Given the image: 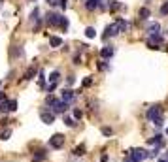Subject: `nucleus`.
Wrapping results in <instances>:
<instances>
[{
  "label": "nucleus",
  "mask_w": 168,
  "mask_h": 162,
  "mask_svg": "<svg viewBox=\"0 0 168 162\" xmlns=\"http://www.w3.org/2000/svg\"><path fill=\"white\" fill-rule=\"evenodd\" d=\"M36 72H38V70H36V66H30V68L25 72V79H32V77L36 75Z\"/></svg>",
  "instance_id": "obj_10"
},
{
  "label": "nucleus",
  "mask_w": 168,
  "mask_h": 162,
  "mask_svg": "<svg viewBox=\"0 0 168 162\" xmlns=\"http://www.w3.org/2000/svg\"><path fill=\"white\" fill-rule=\"evenodd\" d=\"M149 38H151V44H153V41H157V44H162V36L159 34V32H155V34H149Z\"/></svg>",
  "instance_id": "obj_14"
},
{
  "label": "nucleus",
  "mask_w": 168,
  "mask_h": 162,
  "mask_svg": "<svg viewBox=\"0 0 168 162\" xmlns=\"http://www.w3.org/2000/svg\"><path fill=\"white\" fill-rule=\"evenodd\" d=\"M40 119H42L46 124H53V123H55V115L49 113V111H42V113H40Z\"/></svg>",
  "instance_id": "obj_6"
},
{
  "label": "nucleus",
  "mask_w": 168,
  "mask_h": 162,
  "mask_svg": "<svg viewBox=\"0 0 168 162\" xmlns=\"http://www.w3.org/2000/svg\"><path fill=\"white\" fill-rule=\"evenodd\" d=\"M85 9L87 12H93V9H96V8H100L102 6V0H85Z\"/></svg>",
  "instance_id": "obj_4"
},
{
  "label": "nucleus",
  "mask_w": 168,
  "mask_h": 162,
  "mask_svg": "<svg viewBox=\"0 0 168 162\" xmlns=\"http://www.w3.org/2000/svg\"><path fill=\"white\" fill-rule=\"evenodd\" d=\"M43 158H46V155H43V153H42V155H38V157H34V162H40V160H43Z\"/></svg>",
  "instance_id": "obj_26"
},
{
  "label": "nucleus",
  "mask_w": 168,
  "mask_h": 162,
  "mask_svg": "<svg viewBox=\"0 0 168 162\" xmlns=\"http://www.w3.org/2000/svg\"><path fill=\"white\" fill-rule=\"evenodd\" d=\"M159 28H161L159 23H151V25H149V34H155V32H159Z\"/></svg>",
  "instance_id": "obj_19"
},
{
  "label": "nucleus",
  "mask_w": 168,
  "mask_h": 162,
  "mask_svg": "<svg viewBox=\"0 0 168 162\" xmlns=\"http://www.w3.org/2000/svg\"><path fill=\"white\" fill-rule=\"evenodd\" d=\"M145 158H149L145 149H132V151H129V160L127 162H142Z\"/></svg>",
  "instance_id": "obj_2"
},
{
  "label": "nucleus",
  "mask_w": 168,
  "mask_h": 162,
  "mask_svg": "<svg viewBox=\"0 0 168 162\" xmlns=\"http://www.w3.org/2000/svg\"><path fill=\"white\" fill-rule=\"evenodd\" d=\"M102 134H104V136H111V134H114V130L108 128V126H104V128H102Z\"/></svg>",
  "instance_id": "obj_23"
},
{
  "label": "nucleus",
  "mask_w": 168,
  "mask_h": 162,
  "mask_svg": "<svg viewBox=\"0 0 168 162\" xmlns=\"http://www.w3.org/2000/svg\"><path fill=\"white\" fill-rule=\"evenodd\" d=\"M115 25H117L119 32H125V30H127V27H129V25H127V21H125V19H121V17L117 19V23H115Z\"/></svg>",
  "instance_id": "obj_9"
},
{
  "label": "nucleus",
  "mask_w": 168,
  "mask_h": 162,
  "mask_svg": "<svg viewBox=\"0 0 168 162\" xmlns=\"http://www.w3.org/2000/svg\"><path fill=\"white\" fill-rule=\"evenodd\" d=\"M91 85H93V79H91V77L83 79V87H91Z\"/></svg>",
  "instance_id": "obj_25"
},
{
  "label": "nucleus",
  "mask_w": 168,
  "mask_h": 162,
  "mask_svg": "<svg viewBox=\"0 0 168 162\" xmlns=\"http://www.w3.org/2000/svg\"><path fill=\"white\" fill-rule=\"evenodd\" d=\"M108 8L111 9V12H115V9H119V8H121V4L117 2V0H110V2H108Z\"/></svg>",
  "instance_id": "obj_13"
},
{
  "label": "nucleus",
  "mask_w": 168,
  "mask_h": 162,
  "mask_svg": "<svg viewBox=\"0 0 168 162\" xmlns=\"http://www.w3.org/2000/svg\"><path fill=\"white\" fill-rule=\"evenodd\" d=\"M85 36H87V38H95V36H96V30H95L93 27H87V28H85Z\"/></svg>",
  "instance_id": "obj_16"
},
{
  "label": "nucleus",
  "mask_w": 168,
  "mask_h": 162,
  "mask_svg": "<svg viewBox=\"0 0 168 162\" xmlns=\"http://www.w3.org/2000/svg\"><path fill=\"white\" fill-rule=\"evenodd\" d=\"M164 158H166V160H168V153H166V157H164Z\"/></svg>",
  "instance_id": "obj_31"
},
{
  "label": "nucleus",
  "mask_w": 168,
  "mask_h": 162,
  "mask_svg": "<svg viewBox=\"0 0 168 162\" xmlns=\"http://www.w3.org/2000/svg\"><path fill=\"white\" fill-rule=\"evenodd\" d=\"M149 143H151V145H161V143H162V136H161V134H157V136L149 138Z\"/></svg>",
  "instance_id": "obj_12"
},
{
  "label": "nucleus",
  "mask_w": 168,
  "mask_h": 162,
  "mask_svg": "<svg viewBox=\"0 0 168 162\" xmlns=\"http://www.w3.org/2000/svg\"><path fill=\"white\" fill-rule=\"evenodd\" d=\"M49 44H51L53 47H61V45H62V40L57 38V36H51V38H49Z\"/></svg>",
  "instance_id": "obj_11"
},
{
  "label": "nucleus",
  "mask_w": 168,
  "mask_h": 162,
  "mask_svg": "<svg viewBox=\"0 0 168 162\" xmlns=\"http://www.w3.org/2000/svg\"><path fill=\"white\" fill-rule=\"evenodd\" d=\"M159 162H168V160H166V158H161V160H159Z\"/></svg>",
  "instance_id": "obj_30"
},
{
  "label": "nucleus",
  "mask_w": 168,
  "mask_h": 162,
  "mask_svg": "<svg viewBox=\"0 0 168 162\" xmlns=\"http://www.w3.org/2000/svg\"><path fill=\"white\" fill-rule=\"evenodd\" d=\"M62 145H64V136H62V134H53V136L49 138V147L61 149Z\"/></svg>",
  "instance_id": "obj_3"
},
{
  "label": "nucleus",
  "mask_w": 168,
  "mask_h": 162,
  "mask_svg": "<svg viewBox=\"0 0 168 162\" xmlns=\"http://www.w3.org/2000/svg\"><path fill=\"white\" fill-rule=\"evenodd\" d=\"M55 102H57V98H55V96H51V94L46 98V104H47L49 107H53V106H55Z\"/></svg>",
  "instance_id": "obj_20"
},
{
  "label": "nucleus",
  "mask_w": 168,
  "mask_h": 162,
  "mask_svg": "<svg viewBox=\"0 0 168 162\" xmlns=\"http://www.w3.org/2000/svg\"><path fill=\"white\" fill-rule=\"evenodd\" d=\"M147 119L153 123V124H157V126H162V123H164V115H162V107L161 106H151L149 110H147Z\"/></svg>",
  "instance_id": "obj_1"
},
{
  "label": "nucleus",
  "mask_w": 168,
  "mask_h": 162,
  "mask_svg": "<svg viewBox=\"0 0 168 162\" xmlns=\"http://www.w3.org/2000/svg\"><path fill=\"white\" fill-rule=\"evenodd\" d=\"M17 110V100H9L8 102V111H15Z\"/></svg>",
  "instance_id": "obj_18"
},
{
  "label": "nucleus",
  "mask_w": 168,
  "mask_h": 162,
  "mask_svg": "<svg viewBox=\"0 0 168 162\" xmlns=\"http://www.w3.org/2000/svg\"><path fill=\"white\" fill-rule=\"evenodd\" d=\"M166 132H168V130H166Z\"/></svg>",
  "instance_id": "obj_32"
},
{
  "label": "nucleus",
  "mask_w": 168,
  "mask_h": 162,
  "mask_svg": "<svg viewBox=\"0 0 168 162\" xmlns=\"http://www.w3.org/2000/svg\"><path fill=\"white\" fill-rule=\"evenodd\" d=\"M138 15H140V19H147V17H149V9H147V8H140Z\"/></svg>",
  "instance_id": "obj_17"
},
{
  "label": "nucleus",
  "mask_w": 168,
  "mask_h": 162,
  "mask_svg": "<svg viewBox=\"0 0 168 162\" xmlns=\"http://www.w3.org/2000/svg\"><path fill=\"white\" fill-rule=\"evenodd\" d=\"M74 155H85V147H83V145L76 147V149H74Z\"/></svg>",
  "instance_id": "obj_21"
},
{
  "label": "nucleus",
  "mask_w": 168,
  "mask_h": 162,
  "mask_svg": "<svg viewBox=\"0 0 168 162\" xmlns=\"http://www.w3.org/2000/svg\"><path fill=\"white\" fill-rule=\"evenodd\" d=\"M74 98H76V92H74V91H70V89H66V91L62 92V100H61V102H64V104H70Z\"/></svg>",
  "instance_id": "obj_7"
},
{
  "label": "nucleus",
  "mask_w": 168,
  "mask_h": 162,
  "mask_svg": "<svg viewBox=\"0 0 168 162\" xmlns=\"http://www.w3.org/2000/svg\"><path fill=\"white\" fill-rule=\"evenodd\" d=\"M57 4H59V6H61L62 9H66V0H59V2H57Z\"/></svg>",
  "instance_id": "obj_27"
},
{
  "label": "nucleus",
  "mask_w": 168,
  "mask_h": 162,
  "mask_svg": "<svg viewBox=\"0 0 168 162\" xmlns=\"http://www.w3.org/2000/svg\"><path fill=\"white\" fill-rule=\"evenodd\" d=\"M114 53H115L114 47H111V45H106V47L100 49V57H102V59H111V57H114Z\"/></svg>",
  "instance_id": "obj_5"
},
{
  "label": "nucleus",
  "mask_w": 168,
  "mask_h": 162,
  "mask_svg": "<svg viewBox=\"0 0 168 162\" xmlns=\"http://www.w3.org/2000/svg\"><path fill=\"white\" fill-rule=\"evenodd\" d=\"M8 136H9V130L4 132V134H0V139H8Z\"/></svg>",
  "instance_id": "obj_29"
},
{
  "label": "nucleus",
  "mask_w": 168,
  "mask_h": 162,
  "mask_svg": "<svg viewBox=\"0 0 168 162\" xmlns=\"http://www.w3.org/2000/svg\"><path fill=\"white\" fill-rule=\"evenodd\" d=\"M115 34H119V28H117V25L114 23V25L106 27V34H104V40H106L108 36H115Z\"/></svg>",
  "instance_id": "obj_8"
},
{
  "label": "nucleus",
  "mask_w": 168,
  "mask_h": 162,
  "mask_svg": "<svg viewBox=\"0 0 168 162\" xmlns=\"http://www.w3.org/2000/svg\"><path fill=\"white\" fill-rule=\"evenodd\" d=\"M161 13H162V15H168V0L161 6Z\"/></svg>",
  "instance_id": "obj_22"
},
{
  "label": "nucleus",
  "mask_w": 168,
  "mask_h": 162,
  "mask_svg": "<svg viewBox=\"0 0 168 162\" xmlns=\"http://www.w3.org/2000/svg\"><path fill=\"white\" fill-rule=\"evenodd\" d=\"M64 123L68 124V126H76V123H74V119H70V117H64Z\"/></svg>",
  "instance_id": "obj_24"
},
{
  "label": "nucleus",
  "mask_w": 168,
  "mask_h": 162,
  "mask_svg": "<svg viewBox=\"0 0 168 162\" xmlns=\"http://www.w3.org/2000/svg\"><path fill=\"white\" fill-rule=\"evenodd\" d=\"M74 117H76V119H81V111L76 110V111H74Z\"/></svg>",
  "instance_id": "obj_28"
},
{
  "label": "nucleus",
  "mask_w": 168,
  "mask_h": 162,
  "mask_svg": "<svg viewBox=\"0 0 168 162\" xmlns=\"http://www.w3.org/2000/svg\"><path fill=\"white\" fill-rule=\"evenodd\" d=\"M59 75H61L59 72H53V74L49 75V81H51L49 85H57V83H59Z\"/></svg>",
  "instance_id": "obj_15"
}]
</instances>
